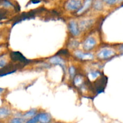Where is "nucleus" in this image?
I'll list each match as a JSON object with an SVG mask.
<instances>
[{"label":"nucleus","mask_w":123,"mask_h":123,"mask_svg":"<svg viewBox=\"0 0 123 123\" xmlns=\"http://www.w3.org/2000/svg\"><path fill=\"white\" fill-rule=\"evenodd\" d=\"M118 54L116 48H114L112 47H104L100 48L96 53V57L97 59L100 61H105L108 60Z\"/></svg>","instance_id":"nucleus-1"},{"label":"nucleus","mask_w":123,"mask_h":123,"mask_svg":"<svg viewBox=\"0 0 123 123\" xmlns=\"http://www.w3.org/2000/svg\"><path fill=\"white\" fill-rule=\"evenodd\" d=\"M98 41L96 37L92 35L86 36L82 43L83 50L86 52H91L97 47Z\"/></svg>","instance_id":"nucleus-2"},{"label":"nucleus","mask_w":123,"mask_h":123,"mask_svg":"<svg viewBox=\"0 0 123 123\" xmlns=\"http://www.w3.org/2000/svg\"><path fill=\"white\" fill-rule=\"evenodd\" d=\"M73 55L80 61H91L95 59L96 55L91 52H86L84 50L76 49L73 51Z\"/></svg>","instance_id":"nucleus-3"},{"label":"nucleus","mask_w":123,"mask_h":123,"mask_svg":"<svg viewBox=\"0 0 123 123\" xmlns=\"http://www.w3.org/2000/svg\"><path fill=\"white\" fill-rule=\"evenodd\" d=\"M82 0H66L64 3V8L70 12H77L81 7Z\"/></svg>","instance_id":"nucleus-4"},{"label":"nucleus","mask_w":123,"mask_h":123,"mask_svg":"<svg viewBox=\"0 0 123 123\" xmlns=\"http://www.w3.org/2000/svg\"><path fill=\"white\" fill-rule=\"evenodd\" d=\"M49 62L52 65H58V66H61L64 74H66V68H67L66 62V60L62 57L59 56V55H54V56L51 57L50 58H49Z\"/></svg>","instance_id":"nucleus-5"},{"label":"nucleus","mask_w":123,"mask_h":123,"mask_svg":"<svg viewBox=\"0 0 123 123\" xmlns=\"http://www.w3.org/2000/svg\"><path fill=\"white\" fill-rule=\"evenodd\" d=\"M68 29L70 34L73 37H76L80 35V31L79 24L76 20H71L68 23Z\"/></svg>","instance_id":"nucleus-6"},{"label":"nucleus","mask_w":123,"mask_h":123,"mask_svg":"<svg viewBox=\"0 0 123 123\" xmlns=\"http://www.w3.org/2000/svg\"><path fill=\"white\" fill-rule=\"evenodd\" d=\"M38 123H52L54 121L52 116L46 111H39L37 113Z\"/></svg>","instance_id":"nucleus-7"},{"label":"nucleus","mask_w":123,"mask_h":123,"mask_svg":"<svg viewBox=\"0 0 123 123\" xmlns=\"http://www.w3.org/2000/svg\"><path fill=\"white\" fill-rule=\"evenodd\" d=\"M12 116V110L8 106L0 107V121L8 120Z\"/></svg>","instance_id":"nucleus-8"},{"label":"nucleus","mask_w":123,"mask_h":123,"mask_svg":"<svg viewBox=\"0 0 123 123\" xmlns=\"http://www.w3.org/2000/svg\"><path fill=\"white\" fill-rule=\"evenodd\" d=\"M94 0H83L82 4L79 10L76 12L78 15H82L85 12H88L91 8H92Z\"/></svg>","instance_id":"nucleus-9"},{"label":"nucleus","mask_w":123,"mask_h":123,"mask_svg":"<svg viewBox=\"0 0 123 123\" xmlns=\"http://www.w3.org/2000/svg\"><path fill=\"white\" fill-rule=\"evenodd\" d=\"M10 58L14 62H19L25 63L26 61V59L18 51H12L10 53Z\"/></svg>","instance_id":"nucleus-10"},{"label":"nucleus","mask_w":123,"mask_h":123,"mask_svg":"<svg viewBox=\"0 0 123 123\" xmlns=\"http://www.w3.org/2000/svg\"><path fill=\"white\" fill-rule=\"evenodd\" d=\"M93 24L94 20L92 19H83V20H81L78 23L80 31H84L85 30H88L90 27H91Z\"/></svg>","instance_id":"nucleus-11"},{"label":"nucleus","mask_w":123,"mask_h":123,"mask_svg":"<svg viewBox=\"0 0 123 123\" xmlns=\"http://www.w3.org/2000/svg\"><path fill=\"white\" fill-rule=\"evenodd\" d=\"M73 83L75 86L78 88H80L81 89H83L85 86V82H84V78L83 76L80 75H76L75 77L73 79Z\"/></svg>","instance_id":"nucleus-12"},{"label":"nucleus","mask_w":123,"mask_h":123,"mask_svg":"<svg viewBox=\"0 0 123 123\" xmlns=\"http://www.w3.org/2000/svg\"><path fill=\"white\" fill-rule=\"evenodd\" d=\"M38 112H39V110L37 108H32L26 112H24V113H22V116L26 121L35 116L38 113Z\"/></svg>","instance_id":"nucleus-13"},{"label":"nucleus","mask_w":123,"mask_h":123,"mask_svg":"<svg viewBox=\"0 0 123 123\" xmlns=\"http://www.w3.org/2000/svg\"><path fill=\"white\" fill-rule=\"evenodd\" d=\"M104 2L102 0H94L92 8L96 12H101L105 8Z\"/></svg>","instance_id":"nucleus-14"},{"label":"nucleus","mask_w":123,"mask_h":123,"mask_svg":"<svg viewBox=\"0 0 123 123\" xmlns=\"http://www.w3.org/2000/svg\"><path fill=\"white\" fill-rule=\"evenodd\" d=\"M26 120L22 116V113L14 116L11 117L8 119V123H25Z\"/></svg>","instance_id":"nucleus-15"},{"label":"nucleus","mask_w":123,"mask_h":123,"mask_svg":"<svg viewBox=\"0 0 123 123\" xmlns=\"http://www.w3.org/2000/svg\"><path fill=\"white\" fill-rule=\"evenodd\" d=\"M79 45H80V43L78 40H76V39H72L68 41L67 47L69 49L74 51L78 49V48L79 47Z\"/></svg>","instance_id":"nucleus-16"},{"label":"nucleus","mask_w":123,"mask_h":123,"mask_svg":"<svg viewBox=\"0 0 123 123\" xmlns=\"http://www.w3.org/2000/svg\"><path fill=\"white\" fill-rule=\"evenodd\" d=\"M101 75V72L97 69H91L89 71L88 76L91 79H95Z\"/></svg>","instance_id":"nucleus-17"},{"label":"nucleus","mask_w":123,"mask_h":123,"mask_svg":"<svg viewBox=\"0 0 123 123\" xmlns=\"http://www.w3.org/2000/svg\"><path fill=\"white\" fill-rule=\"evenodd\" d=\"M0 6L4 8H10L14 7V4L10 0H0Z\"/></svg>","instance_id":"nucleus-18"},{"label":"nucleus","mask_w":123,"mask_h":123,"mask_svg":"<svg viewBox=\"0 0 123 123\" xmlns=\"http://www.w3.org/2000/svg\"><path fill=\"white\" fill-rule=\"evenodd\" d=\"M5 56H6L5 54H2L0 55V68L5 67L8 64V60Z\"/></svg>","instance_id":"nucleus-19"},{"label":"nucleus","mask_w":123,"mask_h":123,"mask_svg":"<svg viewBox=\"0 0 123 123\" xmlns=\"http://www.w3.org/2000/svg\"><path fill=\"white\" fill-rule=\"evenodd\" d=\"M68 72L70 78L73 80L74 77H75L76 75V69L74 67V66H73V65L70 66L68 69Z\"/></svg>","instance_id":"nucleus-20"},{"label":"nucleus","mask_w":123,"mask_h":123,"mask_svg":"<svg viewBox=\"0 0 123 123\" xmlns=\"http://www.w3.org/2000/svg\"><path fill=\"white\" fill-rule=\"evenodd\" d=\"M105 4L109 7H114L117 5L119 4L118 0H102Z\"/></svg>","instance_id":"nucleus-21"},{"label":"nucleus","mask_w":123,"mask_h":123,"mask_svg":"<svg viewBox=\"0 0 123 123\" xmlns=\"http://www.w3.org/2000/svg\"><path fill=\"white\" fill-rule=\"evenodd\" d=\"M116 49L120 55H123V43L119 44L116 47Z\"/></svg>","instance_id":"nucleus-22"},{"label":"nucleus","mask_w":123,"mask_h":123,"mask_svg":"<svg viewBox=\"0 0 123 123\" xmlns=\"http://www.w3.org/2000/svg\"><path fill=\"white\" fill-rule=\"evenodd\" d=\"M4 48V45L3 44H0V55L1 54H2V53H1V51H2V48Z\"/></svg>","instance_id":"nucleus-23"},{"label":"nucleus","mask_w":123,"mask_h":123,"mask_svg":"<svg viewBox=\"0 0 123 123\" xmlns=\"http://www.w3.org/2000/svg\"><path fill=\"white\" fill-rule=\"evenodd\" d=\"M4 92H5V89H4V88H0V95L3 94Z\"/></svg>","instance_id":"nucleus-24"},{"label":"nucleus","mask_w":123,"mask_h":123,"mask_svg":"<svg viewBox=\"0 0 123 123\" xmlns=\"http://www.w3.org/2000/svg\"><path fill=\"white\" fill-rule=\"evenodd\" d=\"M52 123H65L62 121H54Z\"/></svg>","instance_id":"nucleus-25"},{"label":"nucleus","mask_w":123,"mask_h":123,"mask_svg":"<svg viewBox=\"0 0 123 123\" xmlns=\"http://www.w3.org/2000/svg\"><path fill=\"white\" fill-rule=\"evenodd\" d=\"M119 4H121L123 3V0H118Z\"/></svg>","instance_id":"nucleus-26"},{"label":"nucleus","mask_w":123,"mask_h":123,"mask_svg":"<svg viewBox=\"0 0 123 123\" xmlns=\"http://www.w3.org/2000/svg\"><path fill=\"white\" fill-rule=\"evenodd\" d=\"M120 7H123V3L121 4H120Z\"/></svg>","instance_id":"nucleus-27"}]
</instances>
